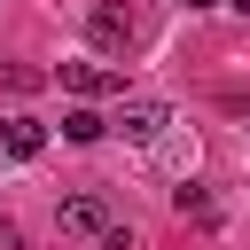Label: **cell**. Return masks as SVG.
<instances>
[{
    "instance_id": "8fae6325",
    "label": "cell",
    "mask_w": 250,
    "mask_h": 250,
    "mask_svg": "<svg viewBox=\"0 0 250 250\" xmlns=\"http://www.w3.org/2000/svg\"><path fill=\"white\" fill-rule=\"evenodd\" d=\"M188 8H219V0H188Z\"/></svg>"
},
{
    "instance_id": "30bf717a",
    "label": "cell",
    "mask_w": 250,
    "mask_h": 250,
    "mask_svg": "<svg viewBox=\"0 0 250 250\" xmlns=\"http://www.w3.org/2000/svg\"><path fill=\"white\" fill-rule=\"evenodd\" d=\"M0 148H8V117H0Z\"/></svg>"
},
{
    "instance_id": "52a82bcc",
    "label": "cell",
    "mask_w": 250,
    "mask_h": 250,
    "mask_svg": "<svg viewBox=\"0 0 250 250\" xmlns=\"http://www.w3.org/2000/svg\"><path fill=\"white\" fill-rule=\"evenodd\" d=\"M102 133H109V117H94V109H70V117H62V141H78V148L102 141Z\"/></svg>"
},
{
    "instance_id": "8992f818",
    "label": "cell",
    "mask_w": 250,
    "mask_h": 250,
    "mask_svg": "<svg viewBox=\"0 0 250 250\" xmlns=\"http://www.w3.org/2000/svg\"><path fill=\"white\" fill-rule=\"evenodd\" d=\"M172 203H180V219H195V227H211V219H219V203H211V188H195V180H188V188H180Z\"/></svg>"
},
{
    "instance_id": "7c38bea8",
    "label": "cell",
    "mask_w": 250,
    "mask_h": 250,
    "mask_svg": "<svg viewBox=\"0 0 250 250\" xmlns=\"http://www.w3.org/2000/svg\"><path fill=\"white\" fill-rule=\"evenodd\" d=\"M234 8H250V0H234Z\"/></svg>"
},
{
    "instance_id": "3957f363",
    "label": "cell",
    "mask_w": 250,
    "mask_h": 250,
    "mask_svg": "<svg viewBox=\"0 0 250 250\" xmlns=\"http://www.w3.org/2000/svg\"><path fill=\"white\" fill-rule=\"evenodd\" d=\"M117 133L141 141V148H156V141L172 133V109H164V102H125V109H117Z\"/></svg>"
},
{
    "instance_id": "277c9868",
    "label": "cell",
    "mask_w": 250,
    "mask_h": 250,
    "mask_svg": "<svg viewBox=\"0 0 250 250\" xmlns=\"http://www.w3.org/2000/svg\"><path fill=\"white\" fill-rule=\"evenodd\" d=\"M62 86L94 102V94H125V70H102V62H62Z\"/></svg>"
},
{
    "instance_id": "5b68a950",
    "label": "cell",
    "mask_w": 250,
    "mask_h": 250,
    "mask_svg": "<svg viewBox=\"0 0 250 250\" xmlns=\"http://www.w3.org/2000/svg\"><path fill=\"white\" fill-rule=\"evenodd\" d=\"M39 148H47V125H31V117H8V156H23V164H31Z\"/></svg>"
},
{
    "instance_id": "6da1fadb",
    "label": "cell",
    "mask_w": 250,
    "mask_h": 250,
    "mask_svg": "<svg viewBox=\"0 0 250 250\" xmlns=\"http://www.w3.org/2000/svg\"><path fill=\"white\" fill-rule=\"evenodd\" d=\"M55 227H62L70 242H109L117 211H109V195H102V188H78V195H62V203H55Z\"/></svg>"
},
{
    "instance_id": "9c48e42d",
    "label": "cell",
    "mask_w": 250,
    "mask_h": 250,
    "mask_svg": "<svg viewBox=\"0 0 250 250\" xmlns=\"http://www.w3.org/2000/svg\"><path fill=\"white\" fill-rule=\"evenodd\" d=\"M0 250H23V234H16V219H0Z\"/></svg>"
},
{
    "instance_id": "ba28073f",
    "label": "cell",
    "mask_w": 250,
    "mask_h": 250,
    "mask_svg": "<svg viewBox=\"0 0 250 250\" xmlns=\"http://www.w3.org/2000/svg\"><path fill=\"white\" fill-rule=\"evenodd\" d=\"M0 86H8V94H39V86H47V70H31V62H8V70H0Z\"/></svg>"
},
{
    "instance_id": "7a4b0ae2",
    "label": "cell",
    "mask_w": 250,
    "mask_h": 250,
    "mask_svg": "<svg viewBox=\"0 0 250 250\" xmlns=\"http://www.w3.org/2000/svg\"><path fill=\"white\" fill-rule=\"evenodd\" d=\"M86 31H94V47H109V55H125V47H141V8L133 0H102L94 16H86Z\"/></svg>"
}]
</instances>
